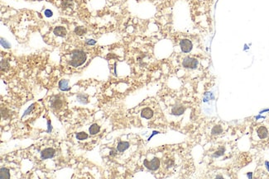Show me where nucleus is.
I'll list each match as a JSON object with an SVG mask.
<instances>
[{
	"instance_id": "dca6fc26",
	"label": "nucleus",
	"mask_w": 269,
	"mask_h": 179,
	"mask_svg": "<svg viewBox=\"0 0 269 179\" xmlns=\"http://www.w3.org/2000/svg\"><path fill=\"white\" fill-rule=\"evenodd\" d=\"M76 138L79 140H83V139H85L88 138V134L85 133V132H80L78 134H76Z\"/></svg>"
},
{
	"instance_id": "6e6552de",
	"label": "nucleus",
	"mask_w": 269,
	"mask_h": 179,
	"mask_svg": "<svg viewBox=\"0 0 269 179\" xmlns=\"http://www.w3.org/2000/svg\"><path fill=\"white\" fill-rule=\"evenodd\" d=\"M141 115H142V116L143 118L150 119V118L152 117V115H153V111H152V109L149 108V107H146V108L142 109Z\"/></svg>"
},
{
	"instance_id": "aec40b11",
	"label": "nucleus",
	"mask_w": 269,
	"mask_h": 179,
	"mask_svg": "<svg viewBox=\"0 0 269 179\" xmlns=\"http://www.w3.org/2000/svg\"><path fill=\"white\" fill-rule=\"evenodd\" d=\"M34 106H35V104H32V106H29V108L27 109V110L26 111H25V113H24V115H23V116L24 115H27V114L29 113V112H30V111H32L33 110V108H34Z\"/></svg>"
},
{
	"instance_id": "f257e3e1",
	"label": "nucleus",
	"mask_w": 269,
	"mask_h": 179,
	"mask_svg": "<svg viewBox=\"0 0 269 179\" xmlns=\"http://www.w3.org/2000/svg\"><path fill=\"white\" fill-rule=\"evenodd\" d=\"M86 60V54L83 50H75L71 54V59L70 64L73 67H78L82 65Z\"/></svg>"
},
{
	"instance_id": "7ed1b4c3",
	"label": "nucleus",
	"mask_w": 269,
	"mask_h": 179,
	"mask_svg": "<svg viewBox=\"0 0 269 179\" xmlns=\"http://www.w3.org/2000/svg\"><path fill=\"white\" fill-rule=\"evenodd\" d=\"M198 64V59H195V58H191V57H186L183 59V62H182L183 67L187 68H191V69H195V68H197Z\"/></svg>"
},
{
	"instance_id": "1a4fd4ad",
	"label": "nucleus",
	"mask_w": 269,
	"mask_h": 179,
	"mask_svg": "<svg viewBox=\"0 0 269 179\" xmlns=\"http://www.w3.org/2000/svg\"><path fill=\"white\" fill-rule=\"evenodd\" d=\"M59 88L62 91H69L71 87H69V81L66 79H62L59 82Z\"/></svg>"
},
{
	"instance_id": "2eb2a0df",
	"label": "nucleus",
	"mask_w": 269,
	"mask_h": 179,
	"mask_svg": "<svg viewBox=\"0 0 269 179\" xmlns=\"http://www.w3.org/2000/svg\"><path fill=\"white\" fill-rule=\"evenodd\" d=\"M87 95H85V94H79L78 96H77V99H78V101H80V102H81V103H87L88 101H87Z\"/></svg>"
},
{
	"instance_id": "f3484780",
	"label": "nucleus",
	"mask_w": 269,
	"mask_h": 179,
	"mask_svg": "<svg viewBox=\"0 0 269 179\" xmlns=\"http://www.w3.org/2000/svg\"><path fill=\"white\" fill-rule=\"evenodd\" d=\"M75 32H76V34H78V35H81L86 32V29L82 27V26H79V27H76V30H75Z\"/></svg>"
},
{
	"instance_id": "6ab92c4d",
	"label": "nucleus",
	"mask_w": 269,
	"mask_h": 179,
	"mask_svg": "<svg viewBox=\"0 0 269 179\" xmlns=\"http://www.w3.org/2000/svg\"><path fill=\"white\" fill-rule=\"evenodd\" d=\"M1 45H2V47L6 48V49H9L10 48V44L7 42V40H4L3 38H1Z\"/></svg>"
},
{
	"instance_id": "4be33fe9",
	"label": "nucleus",
	"mask_w": 269,
	"mask_h": 179,
	"mask_svg": "<svg viewBox=\"0 0 269 179\" xmlns=\"http://www.w3.org/2000/svg\"><path fill=\"white\" fill-rule=\"evenodd\" d=\"M96 41L95 40H86V44L87 45H95Z\"/></svg>"
},
{
	"instance_id": "0eeeda50",
	"label": "nucleus",
	"mask_w": 269,
	"mask_h": 179,
	"mask_svg": "<svg viewBox=\"0 0 269 179\" xmlns=\"http://www.w3.org/2000/svg\"><path fill=\"white\" fill-rule=\"evenodd\" d=\"M53 32H54L55 35H57V36H62V37L66 36V34H67V31H66V28L63 27V26H57V27H56V28L54 29Z\"/></svg>"
},
{
	"instance_id": "9b49d317",
	"label": "nucleus",
	"mask_w": 269,
	"mask_h": 179,
	"mask_svg": "<svg viewBox=\"0 0 269 179\" xmlns=\"http://www.w3.org/2000/svg\"><path fill=\"white\" fill-rule=\"evenodd\" d=\"M0 176H1V179H9L10 178V172L9 170L5 167H2L1 168V172H0Z\"/></svg>"
},
{
	"instance_id": "f03ea898",
	"label": "nucleus",
	"mask_w": 269,
	"mask_h": 179,
	"mask_svg": "<svg viewBox=\"0 0 269 179\" xmlns=\"http://www.w3.org/2000/svg\"><path fill=\"white\" fill-rule=\"evenodd\" d=\"M254 135L258 140H264L269 136V130L267 126L263 125H258L255 130Z\"/></svg>"
},
{
	"instance_id": "f8f14e48",
	"label": "nucleus",
	"mask_w": 269,
	"mask_h": 179,
	"mask_svg": "<svg viewBox=\"0 0 269 179\" xmlns=\"http://www.w3.org/2000/svg\"><path fill=\"white\" fill-rule=\"evenodd\" d=\"M62 106V101L60 99H54L52 101V106L53 108L59 109L61 108V106Z\"/></svg>"
},
{
	"instance_id": "5701e85b",
	"label": "nucleus",
	"mask_w": 269,
	"mask_h": 179,
	"mask_svg": "<svg viewBox=\"0 0 269 179\" xmlns=\"http://www.w3.org/2000/svg\"><path fill=\"white\" fill-rule=\"evenodd\" d=\"M52 125H51V123H50V121H48V130H47V132L48 133H49V132H51L52 131Z\"/></svg>"
},
{
	"instance_id": "423d86ee",
	"label": "nucleus",
	"mask_w": 269,
	"mask_h": 179,
	"mask_svg": "<svg viewBox=\"0 0 269 179\" xmlns=\"http://www.w3.org/2000/svg\"><path fill=\"white\" fill-rule=\"evenodd\" d=\"M54 155H55V150L52 148H45V149L42 151V153H41V157H42V159L51 158Z\"/></svg>"
},
{
	"instance_id": "20e7f679",
	"label": "nucleus",
	"mask_w": 269,
	"mask_h": 179,
	"mask_svg": "<svg viewBox=\"0 0 269 179\" xmlns=\"http://www.w3.org/2000/svg\"><path fill=\"white\" fill-rule=\"evenodd\" d=\"M144 166L149 170L152 171H156L157 169H158L159 166H160V160L158 158H154L153 159H152L151 161H148L147 159L144 160Z\"/></svg>"
},
{
	"instance_id": "39448f33",
	"label": "nucleus",
	"mask_w": 269,
	"mask_h": 179,
	"mask_svg": "<svg viewBox=\"0 0 269 179\" xmlns=\"http://www.w3.org/2000/svg\"><path fill=\"white\" fill-rule=\"evenodd\" d=\"M180 46H181V49H182V52L184 53H189L192 49V42L191 40H188V39H184V40H181L180 42Z\"/></svg>"
},
{
	"instance_id": "412c9836",
	"label": "nucleus",
	"mask_w": 269,
	"mask_h": 179,
	"mask_svg": "<svg viewBox=\"0 0 269 179\" xmlns=\"http://www.w3.org/2000/svg\"><path fill=\"white\" fill-rule=\"evenodd\" d=\"M45 15L47 16V17H50V16H52V11H51V10L47 9L45 11Z\"/></svg>"
},
{
	"instance_id": "4468645a",
	"label": "nucleus",
	"mask_w": 269,
	"mask_h": 179,
	"mask_svg": "<svg viewBox=\"0 0 269 179\" xmlns=\"http://www.w3.org/2000/svg\"><path fill=\"white\" fill-rule=\"evenodd\" d=\"M185 109L183 108V107H182V106H177V107H174V108L172 109V114H174V115H182L183 112H184Z\"/></svg>"
},
{
	"instance_id": "a211bd4d",
	"label": "nucleus",
	"mask_w": 269,
	"mask_h": 179,
	"mask_svg": "<svg viewBox=\"0 0 269 179\" xmlns=\"http://www.w3.org/2000/svg\"><path fill=\"white\" fill-rule=\"evenodd\" d=\"M8 67H9V64L6 60H2L1 61V69L2 70L6 71L7 69H8Z\"/></svg>"
},
{
	"instance_id": "ddd939ff",
	"label": "nucleus",
	"mask_w": 269,
	"mask_h": 179,
	"mask_svg": "<svg viewBox=\"0 0 269 179\" xmlns=\"http://www.w3.org/2000/svg\"><path fill=\"white\" fill-rule=\"evenodd\" d=\"M99 126L97 124H93L90 127V133L91 134H96L97 133H99Z\"/></svg>"
},
{
	"instance_id": "9d476101",
	"label": "nucleus",
	"mask_w": 269,
	"mask_h": 179,
	"mask_svg": "<svg viewBox=\"0 0 269 179\" xmlns=\"http://www.w3.org/2000/svg\"><path fill=\"white\" fill-rule=\"evenodd\" d=\"M129 147V144L127 142H119L117 146V149H118L119 152H123L125 151L127 148Z\"/></svg>"
}]
</instances>
